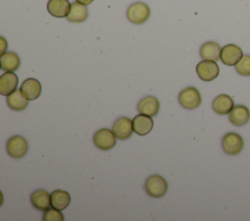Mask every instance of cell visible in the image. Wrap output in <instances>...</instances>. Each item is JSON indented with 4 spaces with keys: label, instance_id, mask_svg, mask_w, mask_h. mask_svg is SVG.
<instances>
[{
    "label": "cell",
    "instance_id": "6da1fadb",
    "mask_svg": "<svg viewBox=\"0 0 250 221\" xmlns=\"http://www.w3.org/2000/svg\"><path fill=\"white\" fill-rule=\"evenodd\" d=\"M126 16L130 22L134 24H142L148 19L150 9L144 2H135L128 7Z\"/></svg>",
    "mask_w": 250,
    "mask_h": 221
},
{
    "label": "cell",
    "instance_id": "7a4b0ae2",
    "mask_svg": "<svg viewBox=\"0 0 250 221\" xmlns=\"http://www.w3.org/2000/svg\"><path fill=\"white\" fill-rule=\"evenodd\" d=\"M167 181L158 174L147 177L145 182V190L146 194L152 198L163 197L167 193Z\"/></svg>",
    "mask_w": 250,
    "mask_h": 221
},
{
    "label": "cell",
    "instance_id": "3957f363",
    "mask_svg": "<svg viewBox=\"0 0 250 221\" xmlns=\"http://www.w3.org/2000/svg\"><path fill=\"white\" fill-rule=\"evenodd\" d=\"M178 100L182 107L191 110L197 108L201 104L202 98L199 91L195 87H188L180 92Z\"/></svg>",
    "mask_w": 250,
    "mask_h": 221
},
{
    "label": "cell",
    "instance_id": "277c9868",
    "mask_svg": "<svg viewBox=\"0 0 250 221\" xmlns=\"http://www.w3.org/2000/svg\"><path fill=\"white\" fill-rule=\"evenodd\" d=\"M243 146V138L236 132H228L222 138L223 151L228 155L234 156L239 154L242 151Z\"/></svg>",
    "mask_w": 250,
    "mask_h": 221
},
{
    "label": "cell",
    "instance_id": "5b68a950",
    "mask_svg": "<svg viewBox=\"0 0 250 221\" xmlns=\"http://www.w3.org/2000/svg\"><path fill=\"white\" fill-rule=\"evenodd\" d=\"M28 149L27 141L21 135H14L10 137L6 143V150L10 157L14 159H21L25 156Z\"/></svg>",
    "mask_w": 250,
    "mask_h": 221
},
{
    "label": "cell",
    "instance_id": "8992f818",
    "mask_svg": "<svg viewBox=\"0 0 250 221\" xmlns=\"http://www.w3.org/2000/svg\"><path fill=\"white\" fill-rule=\"evenodd\" d=\"M93 142L97 148L103 151H107L115 146L116 136L112 130L108 129H101L94 133Z\"/></svg>",
    "mask_w": 250,
    "mask_h": 221
},
{
    "label": "cell",
    "instance_id": "52a82bcc",
    "mask_svg": "<svg viewBox=\"0 0 250 221\" xmlns=\"http://www.w3.org/2000/svg\"><path fill=\"white\" fill-rule=\"evenodd\" d=\"M220 69L216 61L203 59L196 65V73L198 77L205 82H210L216 79L219 75Z\"/></svg>",
    "mask_w": 250,
    "mask_h": 221
},
{
    "label": "cell",
    "instance_id": "ba28073f",
    "mask_svg": "<svg viewBox=\"0 0 250 221\" xmlns=\"http://www.w3.org/2000/svg\"><path fill=\"white\" fill-rule=\"evenodd\" d=\"M112 131L119 140H126L130 138L134 131L132 120L129 117H119L113 123Z\"/></svg>",
    "mask_w": 250,
    "mask_h": 221
},
{
    "label": "cell",
    "instance_id": "9c48e42d",
    "mask_svg": "<svg viewBox=\"0 0 250 221\" xmlns=\"http://www.w3.org/2000/svg\"><path fill=\"white\" fill-rule=\"evenodd\" d=\"M243 56V53L240 47L234 44H228L222 48L221 60L224 64L232 66L235 65Z\"/></svg>",
    "mask_w": 250,
    "mask_h": 221
},
{
    "label": "cell",
    "instance_id": "30bf717a",
    "mask_svg": "<svg viewBox=\"0 0 250 221\" xmlns=\"http://www.w3.org/2000/svg\"><path fill=\"white\" fill-rule=\"evenodd\" d=\"M20 90L28 100H34L40 96L42 87L37 79L27 78L22 82Z\"/></svg>",
    "mask_w": 250,
    "mask_h": 221
},
{
    "label": "cell",
    "instance_id": "8fae6325",
    "mask_svg": "<svg viewBox=\"0 0 250 221\" xmlns=\"http://www.w3.org/2000/svg\"><path fill=\"white\" fill-rule=\"evenodd\" d=\"M30 203L32 206L41 211H45L50 208L51 205V194L44 189H38L34 191L30 196Z\"/></svg>",
    "mask_w": 250,
    "mask_h": 221
},
{
    "label": "cell",
    "instance_id": "7c38bea8",
    "mask_svg": "<svg viewBox=\"0 0 250 221\" xmlns=\"http://www.w3.org/2000/svg\"><path fill=\"white\" fill-rule=\"evenodd\" d=\"M159 108L160 104L158 99L152 95H147L142 98L137 106L139 113L148 115L150 117L156 116L159 111Z\"/></svg>",
    "mask_w": 250,
    "mask_h": 221
},
{
    "label": "cell",
    "instance_id": "4fadbf2b",
    "mask_svg": "<svg viewBox=\"0 0 250 221\" xmlns=\"http://www.w3.org/2000/svg\"><path fill=\"white\" fill-rule=\"evenodd\" d=\"M134 132L139 135H146L153 128V121L150 116L139 114L132 120Z\"/></svg>",
    "mask_w": 250,
    "mask_h": 221
},
{
    "label": "cell",
    "instance_id": "5bb4252c",
    "mask_svg": "<svg viewBox=\"0 0 250 221\" xmlns=\"http://www.w3.org/2000/svg\"><path fill=\"white\" fill-rule=\"evenodd\" d=\"M71 8L68 0H49L47 11L55 18H66Z\"/></svg>",
    "mask_w": 250,
    "mask_h": 221
},
{
    "label": "cell",
    "instance_id": "9a60e30c",
    "mask_svg": "<svg viewBox=\"0 0 250 221\" xmlns=\"http://www.w3.org/2000/svg\"><path fill=\"white\" fill-rule=\"evenodd\" d=\"M221 46L214 41H207L201 45L199 50V55L202 59L217 61L221 58Z\"/></svg>",
    "mask_w": 250,
    "mask_h": 221
},
{
    "label": "cell",
    "instance_id": "2e32d148",
    "mask_svg": "<svg viewBox=\"0 0 250 221\" xmlns=\"http://www.w3.org/2000/svg\"><path fill=\"white\" fill-rule=\"evenodd\" d=\"M250 119V111L244 105H236L229 113V122L236 127L244 126Z\"/></svg>",
    "mask_w": 250,
    "mask_h": 221
},
{
    "label": "cell",
    "instance_id": "e0dca14e",
    "mask_svg": "<svg viewBox=\"0 0 250 221\" xmlns=\"http://www.w3.org/2000/svg\"><path fill=\"white\" fill-rule=\"evenodd\" d=\"M19 78L14 72H5L0 76V93L9 95L17 90Z\"/></svg>",
    "mask_w": 250,
    "mask_h": 221
},
{
    "label": "cell",
    "instance_id": "ac0fdd59",
    "mask_svg": "<svg viewBox=\"0 0 250 221\" xmlns=\"http://www.w3.org/2000/svg\"><path fill=\"white\" fill-rule=\"evenodd\" d=\"M234 107L233 99L228 94H220L213 100L212 108L218 115H227Z\"/></svg>",
    "mask_w": 250,
    "mask_h": 221
},
{
    "label": "cell",
    "instance_id": "d6986e66",
    "mask_svg": "<svg viewBox=\"0 0 250 221\" xmlns=\"http://www.w3.org/2000/svg\"><path fill=\"white\" fill-rule=\"evenodd\" d=\"M88 15H89V13H88V9H87L86 5L75 1V2L71 3V8L66 17V19L69 22L80 23L87 19Z\"/></svg>",
    "mask_w": 250,
    "mask_h": 221
},
{
    "label": "cell",
    "instance_id": "ffe728a7",
    "mask_svg": "<svg viewBox=\"0 0 250 221\" xmlns=\"http://www.w3.org/2000/svg\"><path fill=\"white\" fill-rule=\"evenodd\" d=\"M1 69L5 72H14L19 69L21 65V59L19 55L14 52H6L0 56Z\"/></svg>",
    "mask_w": 250,
    "mask_h": 221
},
{
    "label": "cell",
    "instance_id": "44dd1931",
    "mask_svg": "<svg viewBox=\"0 0 250 221\" xmlns=\"http://www.w3.org/2000/svg\"><path fill=\"white\" fill-rule=\"evenodd\" d=\"M8 106L15 111H22L28 105V99L24 96L21 90H16L9 95H7Z\"/></svg>",
    "mask_w": 250,
    "mask_h": 221
},
{
    "label": "cell",
    "instance_id": "7402d4cb",
    "mask_svg": "<svg viewBox=\"0 0 250 221\" xmlns=\"http://www.w3.org/2000/svg\"><path fill=\"white\" fill-rule=\"evenodd\" d=\"M71 198L66 191L57 189L51 193V205L60 210H63L70 203Z\"/></svg>",
    "mask_w": 250,
    "mask_h": 221
},
{
    "label": "cell",
    "instance_id": "603a6c76",
    "mask_svg": "<svg viewBox=\"0 0 250 221\" xmlns=\"http://www.w3.org/2000/svg\"><path fill=\"white\" fill-rule=\"evenodd\" d=\"M234 67L240 76H250V55H244Z\"/></svg>",
    "mask_w": 250,
    "mask_h": 221
},
{
    "label": "cell",
    "instance_id": "cb8c5ba5",
    "mask_svg": "<svg viewBox=\"0 0 250 221\" xmlns=\"http://www.w3.org/2000/svg\"><path fill=\"white\" fill-rule=\"evenodd\" d=\"M43 221H63L64 216L61 212L60 209H57L55 207H50L49 209L45 210L42 215Z\"/></svg>",
    "mask_w": 250,
    "mask_h": 221
},
{
    "label": "cell",
    "instance_id": "d4e9b609",
    "mask_svg": "<svg viewBox=\"0 0 250 221\" xmlns=\"http://www.w3.org/2000/svg\"><path fill=\"white\" fill-rule=\"evenodd\" d=\"M1 41L3 42V44H2V48H1V52H2V54H4V51H5L6 46H7V43H6V40H5V38H4V37H1ZM2 54H1V55H2Z\"/></svg>",
    "mask_w": 250,
    "mask_h": 221
},
{
    "label": "cell",
    "instance_id": "484cf974",
    "mask_svg": "<svg viewBox=\"0 0 250 221\" xmlns=\"http://www.w3.org/2000/svg\"><path fill=\"white\" fill-rule=\"evenodd\" d=\"M77 2H79V3H82V4H84V5H90L94 0H76Z\"/></svg>",
    "mask_w": 250,
    "mask_h": 221
}]
</instances>
